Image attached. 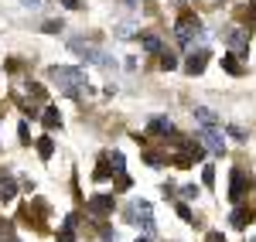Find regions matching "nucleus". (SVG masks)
Instances as JSON below:
<instances>
[{"instance_id": "nucleus-13", "label": "nucleus", "mask_w": 256, "mask_h": 242, "mask_svg": "<svg viewBox=\"0 0 256 242\" xmlns=\"http://www.w3.org/2000/svg\"><path fill=\"white\" fill-rule=\"evenodd\" d=\"M14 195H18V181H14V178H4V181H0V198L10 202Z\"/></svg>"}, {"instance_id": "nucleus-10", "label": "nucleus", "mask_w": 256, "mask_h": 242, "mask_svg": "<svg viewBox=\"0 0 256 242\" xmlns=\"http://www.w3.org/2000/svg\"><path fill=\"white\" fill-rule=\"evenodd\" d=\"M195 120L202 126H218V113H212L208 106H195Z\"/></svg>"}, {"instance_id": "nucleus-16", "label": "nucleus", "mask_w": 256, "mask_h": 242, "mask_svg": "<svg viewBox=\"0 0 256 242\" xmlns=\"http://www.w3.org/2000/svg\"><path fill=\"white\" fill-rule=\"evenodd\" d=\"M38 154H41V161H48V157L55 154V147H52V140H48V137H41V140H38Z\"/></svg>"}, {"instance_id": "nucleus-18", "label": "nucleus", "mask_w": 256, "mask_h": 242, "mask_svg": "<svg viewBox=\"0 0 256 242\" xmlns=\"http://www.w3.org/2000/svg\"><path fill=\"white\" fill-rule=\"evenodd\" d=\"M41 120H44V126H48V130H52V126H58V109H52V106H48Z\"/></svg>"}, {"instance_id": "nucleus-12", "label": "nucleus", "mask_w": 256, "mask_h": 242, "mask_svg": "<svg viewBox=\"0 0 256 242\" xmlns=\"http://www.w3.org/2000/svg\"><path fill=\"white\" fill-rule=\"evenodd\" d=\"M147 133H154V137H160V133H171V120L154 116V120H150V126H147Z\"/></svg>"}, {"instance_id": "nucleus-24", "label": "nucleus", "mask_w": 256, "mask_h": 242, "mask_svg": "<svg viewBox=\"0 0 256 242\" xmlns=\"http://www.w3.org/2000/svg\"><path fill=\"white\" fill-rule=\"evenodd\" d=\"M58 3H62V7H68V10H79V7H82V0H58Z\"/></svg>"}, {"instance_id": "nucleus-26", "label": "nucleus", "mask_w": 256, "mask_h": 242, "mask_svg": "<svg viewBox=\"0 0 256 242\" xmlns=\"http://www.w3.org/2000/svg\"><path fill=\"white\" fill-rule=\"evenodd\" d=\"M205 242H226V239H222V232H208V239H205Z\"/></svg>"}, {"instance_id": "nucleus-17", "label": "nucleus", "mask_w": 256, "mask_h": 242, "mask_svg": "<svg viewBox=\"0 0 256 242\" xmlns=\"http://www.w3.org/2000/svg\"><path fill=\"white\" fill-rule=\"evenodd\" d=\"M158 58H160V68H168V72H171V68H178V58L171 55V51H160Z\"/></svg>"}, {"instance_id": "nucleus-14", "label": "nucleus", "mask_w": 256, "mask_h": 242, "mask_svg": "<svg viewBox=\"0 0 256 242\" xmlns=\"http://www.w3.org/2000/svg\"><path fill=\"white\" fill-rule=\"evenodd\" d=\"M253 219V212H246V208H236L232 215H229V222L236 225V229H246V222Z\"/></svg>"}, {"instance_id": "nucleus-19", "label": "nucleus", "mask_w": 256, "mask_h": 242, "mask_svg": "<svg viewBox=\"0 0 256 242\" xmlns=\"http://www.w3.org/2000/svg\"><path fill=\"white\" fill-rule=\"evenodd\" d=\"M110 164L116 167V174H120V171H123V154H110Z\"/></svg>"}, {"instance_id": "nucleus-1", "label": "nucleus", "mask_w": 256, "mask_h": 242, "mask_svg": "<svg viewBox=\"0 0 256 242\" xmlns=\"http://www.w3.org/2000/svg\"><path fill=\"white\" fill-rule=\"evenodd\" d=\"M48 79L55 82L62 92L76 96L82 85H86V72H82V68H76V65H55V68H48Z\"/></svg>"}, {"instance_id": "nucleus-5", "label": "nucleus", "mask_w": 256, "mask_h": 242, "mask_svg": "<svg viewBox=\"0 0 256 242\" xmlns=\"http://www.w3.org/2000/svg\"><path fill=\"white\" fill-rule=\"evenodd\" d=\"M86 212H89V215H96V219L110 215V212H113V195H92V198L86 202Z\"/></svg>"}, {"instance_id": "nucleus-21", "label": "nucleus", "mask_w": 256, "mask_h": 242, "mask_svg": "<svg viewBox=\"0 0 256 242\" xmlns=\"http://www.w3.org/2000/svg\"><path fill=\"white\" fill-rule=\"evenodd\" d=\"M202 178H205V184L212 188V184H216V167H205V174H202Z\"/></svg>"}, {"instance_id": "nucleus-3", "label": "nucleus", "mask_w": 256, "mask_h": 242, "mask_svg": "<svg viewBox=\"0 0 256 242\" xmlns=\"http://www.w3.org/2000/svg\"><path fill=\"white\" fill-rule=\"evenodd\" d=\"M174 34H178V41H181V44L188 48V44H192V41L202 34V24H198V17H195V14H184V17L178 20Z\"/></svg>"}, {"instance_id": "nucleus-7", "label": "nucleus", "mask_w": 256, "mask_h": 242, "mask_svg": "<svg viewBox=\"0 0 256 242\" xmlns=\"http://www.w3.org/2000/svg\"><path fill=\"white\" fill-rule=\"evenodd\" d=\"M205 61H208V51H205V48L192 51V55H188V65H184L188 75H202V72H205Z\"/></svg>"}, {"instance_id": "nucleus-25", "label": "nucleus", "mask_w": 256, "mask_h": 242, "mask_svg": "<svg viewBox=\"0 0 256 242\" xmlns=\"http://www.w3.org/2000/svg\"><path fill=\"white\" fill-rule=\"evenodd\" d=\"M229 133H232L236 140H246V130H239V126H229Z\"/></svg>"}, {"instance_id": "nucleus-23", "label": "nucleus", "mask_w": 256, "mask_h": 242, "mask_svg": "<svg viewBox=\"0 0 256 242\" xmlns=\"http://www.w3.org/2000/svg\"><path fill=\"white\" fill-rule=\"evenodd\" d=\"M178 215H181L184 222H192V208H188V205H178Z\"/></svg>"}, {"instance_id": "nucleus-29", "label": "nucleus", "mask_w": 256, "mask_h": 242, "mask_svg": "<svg viewBox=\"0 0 256 242\" xmlns=\"http://www.w3.org/2000/svg\"><path fill=\"white\" fill-rule=\"evenodd\" d=\"M126 3H130V7H134V3H137V0H126Z\"/></svg>"}, {"instance_id": "nucleus-20", "label": "nucleus", "mask_w": 256, "mask_h": 242, "mask_svg": "<svg viewBox=\"0 0 256 242\" xmlns=\"http://www.w3.org/2000/svg\"><path fill=\"white\" fill-rule=\"evenodd\" d=\"M44 31H48V34H55V31H62V20H44Z\"/></svg>"}, {"instance_id": "nucleus-2", "label": "nucleus", "mask_w": 256, "mask_h": 242, "mask_svg": "<svg viewBox=\"0 0 256 242\" xmlns=\"http://www.w3.org/2000/svg\"><path fill=\"white\" fill-rule=\"evenodd\" d=\"M68 48L79 55V58H86V61H96V65H110V55L106 51H99L96 44H89V41H82V38H72L68 41Z\"/></svg>"}, {"instance_id": "nucleus-22", "label": "nucleus", "mask_w": 256, "mask_h": 242, "mask_svg": "<svg viewBox=\"0 0 256 242\" xmlns=\"http://www.w3.org/2000/svg\"><path fill=\"white\" fill-rule=\"evenodd\" d=\"M181 195H184V198H198V188H195V184H184Z\"/></svg>"}, {"instance_id": "nucleus-8", "label": "nucleus", "mask_w": 256, "mask_h": 242, "mask_svg": "<svg viewBox=\"0 0 256 242\" xmlns=\"http://www.w3.org/2000/svg\"><path fill=\"white\" fill-rule=\"evenodd\" d=\"M134 215H140V225H144V232H154V219H150V205L147 202H134Z\"/></svg>"}, {"instance_id": "nucleus-27", "label": "nucleus", "mask_w": 256, "mask_h": 242, "mask_svg": "<svg viewBox=\"0 0 256 242\" xmlns=\"http://www.w3.org/2000/svg\"><path fill=\"white\" fill-rule=\"evenodd\" d=\"M24 3H28V7H41L44 0H24Z\"/></svg>"}, {"instance_id": "nucleus-28", "label": "nucleus", "mask_w": 256, "mask_h": 242, "mask_svg": "<svg viewBox=\"0 0 256 242\" xmlns=\"http://www.w3.org/2000/svg\"><path fill=\"white\" fill-rule=\"evenodd\" d=\"M137 242H150V239H147V236H137Z\"/></svg>"}, {"instance_id": "nucleus-6", "label": "nucleus", "mask_w": 256, "mask_h": 242, "mask_svg": "<svg viewBox=\"0 0 256 242\" xmlns=\"http://www.w3.org/2000/svg\"><path fill=\"white\" fill-rule=\"evenodd\" d=\"M246 188H250V181H246V171H242V167H236V171H232V178H229V202H242Z\"/></svg>"}, {"instance_id": "nucleus-11", "label": "nucleus", "mask_w": 256, "mask_h": 242, "mask_svg": "<svg viewBox=\"0 0 256 242\" xmlns=\"http://www.w3.org/2000/svg\"><path fill=\"white\" fill-rule=\"evenodd\" d=\"M140 44H144V48H147L150 55H160V38H158V34L144 31V34H140Z\"/></svg>"}, {"instance_id": "nucleus-15", "label": "nucleus", "mask_w": 256, "mask_h": 242, "mask_svg": "<svg viewBox=\"0 0 256 242\" xmlns=\"http://www.w3.org/2000/svg\"><path fill=\"white\" fill-rule=\"evenodd\" d=\"M222 68H226L229 75H242V65L236 61V55H226V58H222Z\"/></svg>"}, {"instance_id": "nucleus-9", "label": "nucleus", "mask_w": 256, "mask_h": 242, "mask_svg": "<svg viewBox=\"0 0 256 242\" xmlns=\"http://www.w3.org/2000/svg\"><path fill=\"white\" fill-rule=\"evenodd\" d=\"M229 48L239 51V55L250 51V34H246V31H232V34H229Z\"/></svg>"}, {"instance_id": "nucleus-4", "label": "nucleus", "mask_w": 256, "mask_h": 242, "mask_svg": "<svg viewBox=\"0 0 256 242\" xmlns=\"http://www.w3.org/2000/svg\"><path fill=\"white\" fill-rule=\"evenodd\" d=\"M198 140L208 143V150H216V154L226 150V137H222V130H218V126H202V130H198Z\"/></svg>"}]
</instances>
